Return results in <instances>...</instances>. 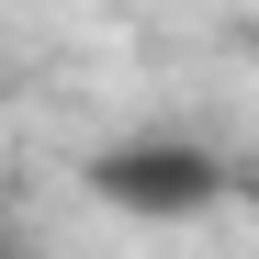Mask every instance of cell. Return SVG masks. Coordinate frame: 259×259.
Returning a JSON list of instances; mask_svg holds the SVG:
<instances>
[{"label": "cell", "instance_id": "7a4b0ae2", "mask_svg": "<svg viewBox=\"0 0 259 259\" xmlns=\"http://www.w3.org/2000/svg\"><path fill=\"white\" fill-rule=\"evenodd\" d=\"M237 203H259V169H248V158H237Z\"/></svg>", "mask_w": 259, "mask_h": 259}, {"label": "cell", "instance_id": "6da1fadb", "mask_svg": "<svg viewBox=\"0 0 259 259\" xmlns=\"http://www.w3.org/2000/svg\"><path fill=\"white\" fill-rule=\"evenodd\" d=\"M79 181L124 226H203V214L237 203V158L203 147V136H113V147H91Z\"/></svg>", "mask_w": 259, "mask_h": 259}]
</instances>
